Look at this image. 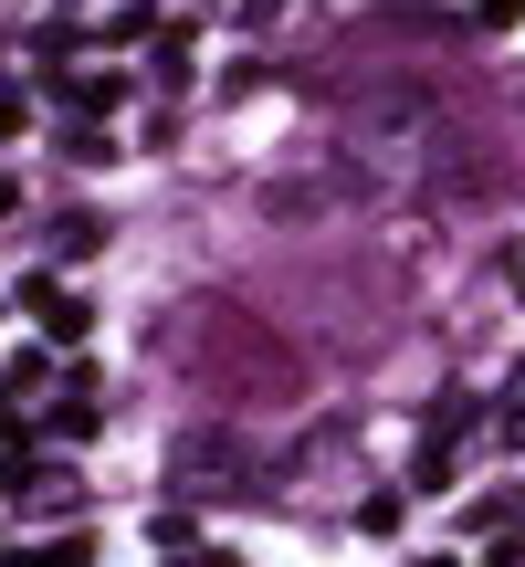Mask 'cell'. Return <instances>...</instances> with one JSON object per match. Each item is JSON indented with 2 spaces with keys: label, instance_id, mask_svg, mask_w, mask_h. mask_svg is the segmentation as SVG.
<instances>
[{
  "label": "cell",
  "instance_id": "52a82bcc",
  "mask_svg": "<svg viewBox=\"0 0 525 567\" xmlns=\"http://www.w3.org/2000/svg\"><path fill=\"white\" fill-rule=\"evenodd\" d=\"M473 11H484V21H515V0H473Z\"/></svg>",
  "mask_w": 525,
  "mask_h": 567
},
{
  "label": "cell",
  "instance_id": "30bf717a",
  "mask_svg": "<svg viewBox=\"0 0 525 567\" xmlns=\"http://www.w3.org/2000/svg\"><path fill=\"white\" fill-rule=\"evenodd\" d=\"M515 274H525V264H515Z\"/></svg>",
  "mask_w": 525,
  "mask_h": 567
},
{
  "label": "cell",
  "instance_id": "ba28073f",
  "mask_svg": "<svg viewBox=\"0 0 525 567\" xmlns=\"http://www.w3.org/2000/svg\"><path fill=\"white\" fill-rule=\"evenodd\" d=\"M168 567H231V557H168Z\"/></svg>",
  "mask_w": 525,
  "mask_h": 567
},
{
  "label": "cell",
  "instance_id": "9c48e42d",
  "mask_svg": "<svg viewBox=\"0 0 525 567\" xmlns=\"http://www.w3.org/2000/svg\"><path fill=\"white\" fill-rule=\"evenodd\" d=\"M410 567H452V557H410Z\"/></svg>",
  "mask_w": 525,
  "mask_h": 567
},
{
  "label": "cell",
  "instance_id": "8992f818",
  "mask_svg": "<svg viewBox=\"0 0 525 567\" xmlns=\"http://www.w3.org/2000/svg\"><path fill=\"white\" fill-rule=\"evenodd\" d=\"M11 210H21V179H0V221H11Z\"/></svg>",
  "mask_w": 525,
  "mask_h": 567
},
{
  "label": "cell",
  "instance_id": "5b68a950",
  "mask_svg": "<svg viewBox=\"0 0 525 567\" xmlns=\"http://www.w3.org/2000/svg\"><path fill=\"white\" fill-rule=\"evenodd\" d=\"M21 126H32V105H21V95H11V84H0V147H11V137H21Z\"/></svg>",
  "mask_w": 525,
  "mask_h": 567
},
{
  "label": "cell",
  "instance_id": "277c9868",
  "mask_svg": "<svg viewBox=\"0 0 525 567\" xmlns=\"http://www.w3.org/2000/svg\"><path fill=\"white\" fill-rule=\"evenodd\" d=\"M0 389H11V400H32V389H42V347H21V358L0 368Z\"/></svg>",
  "mask_w": 525,
  "mask_h": 567
},
{
  "label": "cell",
  "instance_id": "6da1fadb",
  "mask_svg": "<svg viewBox=\"0 0 525 567\" xmlns=\"http://www.w3.org/2000/svg\"><path fill=\"white\" fill-rule=\"evenodd\" d=\"M21 305L42 316V337H53V347H74L84 326H95V305H84V295H63V274H32V295H21Z\"/></svg>",
  "mask_w": 525,
  "mask_h": 567
},
{
  "label": "cell",
  "instance_id": "7a4b0ae2",
  "mask_svg": "<svg viewBox=\"0 0 525 567\" xmlns=\"http://www.w3.org/2000/svg\"><path fill=\"white\" fill-rule=\"evenodd\" d=\"M84 557H95V547H84V536H53V547H11L0 567H84Z\"/></svg>",
  "mask_w": 525,
  "mask_h": 567
},
{
  "label": "cell",
  "instance_id": "3957f363",
  "mask_svg": "<svg viewBox=\"0 0 525 567\" xmlns=\"http://www.w3.org/2000/svg\"><path fill=\"white\" fill-rule=\"evenodd\" d=\"M158 84H179V95H189V32H158Z\"/></svg>",
  "mask_w": 525,
  "mask_h": 567
}]
</instances>
